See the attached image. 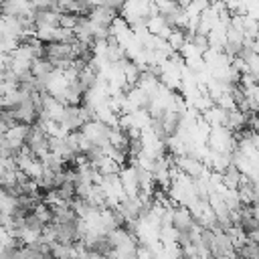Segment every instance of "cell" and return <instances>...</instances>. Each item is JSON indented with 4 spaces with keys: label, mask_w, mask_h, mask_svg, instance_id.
I'll return each mask as SVG.
<instances>
[{
    "label": "cell",
    "mask_w": 259,
    "mask_h": 259,
    "mask_svg": "<svg viewBox=\"0 0 259 259\" xmlns=\"http://www.w3.org/2000/svg\"><path fill=\"white\" fill-rule=\"evenodd\" d=\"M166 40H168V47L172 51H180L184 47V42L188 40L186 38V28H172L170 34L166 36Z\"/></svg>",
    "instance_id": "1"
},
{
    "label": "cell",
    "mask_w": 259,
    "mask_h": 259,
    "mask_svg": "<svg viewBox=\"0 0 259 259\" xmlns=\"http://www.w3.org/2000/svg\"><path fill=\"white\" fill-rule=\"evenodd\" d=\"M6 130H8V123L0 117V136H4V134H6Z\"/></svg>",
    "instance_id": "2"
}]
</instances>
